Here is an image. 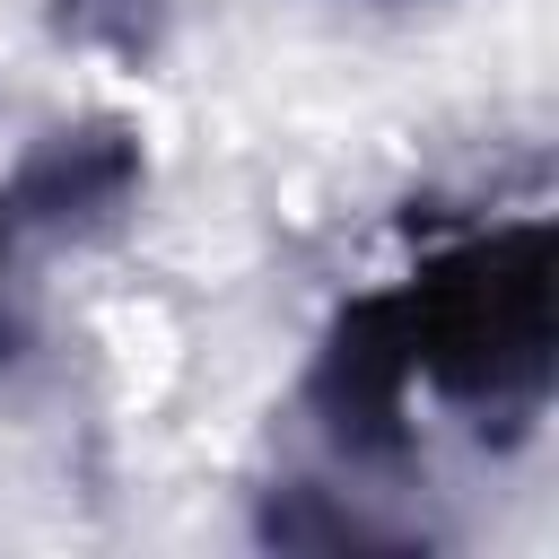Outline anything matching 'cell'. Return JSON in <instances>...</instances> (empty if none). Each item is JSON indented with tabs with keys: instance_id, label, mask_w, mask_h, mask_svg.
<instances>
[{
	"instance_id": "cell-3",
	"label": "cell",
	"mask_w": 559,
	"mask_h": 559,
	"mask_svg": "<svg viewBox=\"0 0 559 559\" xmlns=\"http://www.w3.org/2000/svg\"><path fill=\"white\" fill-rule=\"evenodd\" d=\"M140 192H148V148L122 114H79L0 175V201L35 245H96L140 210Z\"/></svg>"
},
{
	"instance_id": "cell-2",
	"label": "cell",
	"mask_w": 559,
	"mask_h": 559,
	"mask_svg": "<svg viewBox=\"0 0 559 559\" xmlns=\"http://www.w3.org/2000/svg\"><path fill=\"white\" fill-rule=\"evenodd\" d=\"M411 402H419V384H411L393 306H384V288H358L323 323V341L306 358V384H297V411L314 419V437L332 445V463H349V472H402L419 454Z\"/></svg>"
},
{
	"instance_id": "cell-4",
	"label": "cell",
	"mask_w": 559,
	"mask_h": 559,
	"mask_svg": "<svg viewBox=\"0 0 559 559\" xmlns=\"http://www.w3.org/2000/svg\"><path fill=\"white\" fill-rule=\"evenodd\" d=\"M52 35L79 44V52H114L122 70H148L166 52V26H175V0H44Z\"/></svg>"
},
{
	"instance_id": "cell-5",
	"label": "cell",
	"mask_w": 559,
	"mask_h": 559,
	"mask_svg": "<svg viewBox=\"0 0 559 559\" xmlns=\"http://www.w3.org/2000/svg\"><path fill=\"white\" fill-rule=\"evenodd\" d=\"M26 253H35V236L9 218V201H0V376L35 349V288H26Z\"/></svg>"
},
{
	"instance_id": "cell-1",
	"label": "cell",
	"mask_w": 559,
	"mask_h": 559,
	"mask_svg": "<svg viewBox=\"0 0 559 559\" xmlns=\"http://www.w3.org/2000/svg\"><path fill=\"white\" fill-rule=\"evenodd\" d=\"M411 384L472 419L480 445L533 437L559 384V236L550 218H507L419 253L384 280Z\"/></svg>"
}]
</instances>
